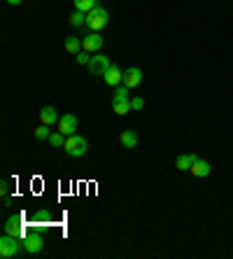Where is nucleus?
Returning <instances> with one entry per match:
<instances>
[{
    "label": "nucleus",
    "mask_w": 233,
    "mask_h": 259,
    "mask_svg": "<svg viewBox=\"0 0 233 259\" xmlns=\"http://www.w3.org/2000/svg\"><path fill=\"white\" fill-rule=\"evenodd\" d=\"M140 82H143V72H140V68H128V70L124 72V84L128 87V89L140 87Z\"/></svg>",
    "instance_id": "9"
},
{
    "label": "nucleus",
    "mask_w": 233,
    "mask_h": 259,
    "mask_svg": "<svg viewBox=\"0 0 233 259\" xmlns=\"http://www.w3.org/2000/svg\"><path fill=\"white\" fill-rule=\"evenodd\" d=\"M194 161H196V154H179L177 161H175V166H177L179 170H189Z\"/></svg>",
    "instance_id": "13"
},
{
    "label": "nucleus",
    "mask_w": 233,
    "mask_h": 259,
    "mask_svg": "<svg viewBox=\"0 0 233 259\" xmlns=\"http://www.w3.org/2000/svg\"><path fill=\"white\" fill-rule=\"evenodd\" d=\"M49 217H52V215H49L47 210H37V212H35V220H37V222H47Z\"/></svg>",
    "instance_id": "24"
},
{
    "label": "nucleus",
    "mask_w": 233,
    "mask_h": 259,
    "mask_svg": "<svg viewBox=\"0 0 233 259\" xmlns=\"http://www.w3.org/2000/svg\"><path fill=\"white\" fill-rule=\"evenodd\" d=\"M70 24L72 26H86V14L79 12V10H75V12L70 14Z\"/></svg>",
    "instance_id": "19"
},
{
    "label": "nucleus",
    "mask_w": 233,
    "mask_h": 259,
    "mask_svg": "<svg viewBox=\"0 0 233 259\" xmlns=\"http://www.w3.org/2000/svg\"><path fill=\"white\" fill-rule=\"evenodd\" d=\"M0 192H3V196H7V192H10V182L3 180V187H0Z\"/></svg>",
    "instance_id": "25"
},
{
    "label": "nucleus",
    "mask_w": 233,
    "mask_h": 259,
    "mask_svg": "<svg viewBox=\"0 0 233 259\" xmlns=\"http://www.w3.org/2000/svg\"><path fill=\"white\" fill-rule=\"evenodd\" d=\"M44 247V238H42L40 231H28L24 234V250L30 254H37Z\"/></svg>",
    "instance_id": "4"
},
{
    "label": "nucleus",
    "mask_w": 233,
    "mask_h": 259,
    "mask_svg": "<svg viewBox=\"0 0 233 259\" xmlns=\"http://www.w3.org/2000/svg\"><path fill=\"white\" fill-rule=\"evenodd\" d=\"M192 175H196V178H208L210 175V170H212V166H210L208 161H205V159H198L196 157V161L192 163Z\"/></svg>",
    "instance_id": "11"
},
{
    "label": "nucleus",
    "mask_w": 233,
    "mask_h": 259,
    "mask_svg": "<svg viewBox=\"0 0 233 259\" xmlns=\"http://www.w3.org/2000/svg\"><path fill=\"white\" fill-rule=\"evenodd\" d=\"M112 101H128V87H117V91H114Z\"/></svg>",
    "instance_id": "21"
},
{
    "label": "nucleus",
    "mask_w": 233,
    "mask_h": 259,
    "mask_svg": "<svg viewBox=\"0 0 233 259\" xmlns=\"http://www.w3.org/2000/svg\"><path fill=\"white\" fill-rule=\"evenodd\" d=\"M66 49L70 52V54H79L82 52V40L79 37H66Z\"/></svg>",
    "instance_id": "16"
},
{
    "label": "nucleus",
    "mask_w": 233,
    "mask_h": 259,
    "mask_svg": "<svg viewBox=\"0 0 233 259\" xmlns=\"http://www.w3.org/2000/svg\"><path fill=\"white\" fill-rule=\"evenodd\" d=\"M119 143L124 145V147H135L137 145V136H135V131H121V136H119Z\"/></svg>",
    "instance_id": "14"
},
{
    "label": "nucleus",
    "mask_w": 233,
    "mask_h": 259,
    "mask_svg": "<svg viewBox=\"0 0 233 259\" xmlns=\"http://www.w3.org/2000/svg\"><path fill=\"white\" fill-rule=\"evenodd\" d=\"M89 61H91L89 52H84V49H82V52H79V54H77V63H82V66H84V63H86V66H89Z\"/></svg>",
    "instance_id": "22"
},
{
    "label": "nucleus",
    "mask_w": 233,
    "mask_h": 259,
    "mask_svg": "<svg viewBox=\"0 0 233 259\" xmlns=\"http://www.w3.org/2000/svg\"><path fill=\"white\" fill-rule=\"evenodd\" d=\"M72 3H75V10H79L84 14H89L96 7V0H72Z\"/></svg>",
    "instance_id": "17"
},
{
    "label": "nucleus",
    "mask_w": 233,
    "mask_h": 259,
    "mask_svg": "<svg viewBox=\"0 0 233 259\" xmlns=\"http://www.w3.org/2000/svg\"><path fill=\"white\" fill-rule=\"evenodd\" d=\"M103 35L98 33V30H91L86 37H82V49L84 52H89V54H94V52H101L103 49Z\"/></svg>",
    "instance_id": "6"
},
{
    "label": "nucleus",
    "mask_w": 233,
    "mask_h": 259,
    "mask_svg": "<svg viewBox=\"0 0 233 259\" xmlns=\"http://www.w3.org/2000/svg\"><path fill=\"white\" fill-rule=\"evenodd\" d=\"M131 98L128 101H112V112L114 115H126V112H131Z\"/></svg>",
    "instance_id": "15"
},
{
    "label": "nucleus",
    "mask_w": 233,
    "mask_h": 259,
    "mask_svg": "<svg viewBox=\"0 0 233 259\" xmlns=\"http://www.w3.org/2000/svg\"><path fill=\"white\" fill-rule=\"evenodd\" d=\"M59 112H56L52 105H44V108L40 110V124H47V126H54V124H59Z\"/></svg>",
    "instance_id": "10"
},
{
    "label": "nucleus",
    "mask_w": 233,
    "mask_h": 259,
    "mask_svg": "<svg viewBox=\"0 0 233 259\" xmlns=\"http://www.w3.org/2000/svg\"><path fill=\"white\" fill-rule=\"evenodd\" d=\"M17 254H19V238L17 236L5 234L0 238V257L10 259V257H17Z\"/></svg>",
    "instance_id": "3"
},
{
    "label": "nucleus",
    "mask_w": 233,
    "mask_h": 259,
    "mask_svg": "<svg viewBox=\"0 0 233 259\" xmlns=\"http://www.w3.org/2000/svg\"><path fill=\"white\" fill-rule=\"evenodd\" d=\"M5 234L17 236V238H24V217H21V215L7 217V222H5Z\"/></svg>",
    "instance_id": "7"
},
{
    "label": "nucleus",
    "mask_w": 233,
    "mask_h": 259,
    "mask_svg": "<svg viewBox=\"0 0 233 259\" xmlns=\"http://www.w3.org/2000/svg\"><path fill=\"white\" fill-rule=\"evenodd\" d=\"M131 108L133 110H143L145 108V101H143V98H131Z\"/></svg>",
    "instance_id": "23"
},
{
    "label": "nucleus",
    "mask_w": 233,
    "mask_h": 259,
    "mask_svg": "<svg viewBox=\"0 0 233 259\" xmlns=\"http://www.w3.org/2000/svg\"><path fill=\"white\" fill-rule=\"evenodd\" d=\"M103 77H105V82H108L110 87H119L121 82H124V72H121L117 66H112L105 75H103Z\"/></svg>",
    "instance_id": "12"
},
{
    "label": "nucleus",
    "mask_w": 233,
    "mask_h": 259,
    "mask_svg": "<svg viewBox=\"0 0 233 259\" xmlns=\"http://www.w3.org/2000/svg\"><path fill=\"white\" fill-rule=\"evenodd\" d=\"M56 126H59V131L63 133V136H72V133L77 131V117L75 115H70V112H68V115H63L59 119V124H56Z\"/></svg>",
    "instance_id": "8"
},
{
    "label": "nucleus",
    "mask_w": 233,
    "mask_h": 259,
    "mask_svg": "<svg viewBox=\"0 0 233 259\" xmlns=\"http://www.w3.org/2000/svg\"><path fill=\"white\" fill-rule=\"evenodd\" d=\"M110 68H112V61H110L105 54L91 56V61H89V72L91 75H105Z\"/></svg>",
    "instance_id": "5"
},
{
    "label": "nucleus",
    "mask_w": 233,
    "mask_h": 259,
    "mask_svg": "<svg viewBox=\"0 0 233 259\" xmlns=\"http://www.w3.org/2000/svg\"><path fill=\"white\" fill-rule=\"evenodd\" d=\"M7 3H10V5H21L24 0H7Z\"/></svg>",
    "instance_id": "26"
},
{
    "label": "nucleus",
    "mask_w": 233,
    "mask_h": 259,
    "mask_svg": "<svg viewBox=\"0 0 233 259\" xmlns=\"http://www.w3.org/2000/svg\"><path fill=\"white\" fill-rule=\"evenodd\" d=\"M63 150H66L70 157H82L84 152L89 150V143H86V138L77 136V133H72V136H68V138H66V145H63Z\"/></svg>",
    "instance_id": "2"
},
{
    "label": "nucleus",
    "mask_w": 233,
    "mask_h": 259,
    "mask_svg": "<svg viewBox=\"0 0 233 259\" xmlns=\"http://www.w3.org/2000/svg\"><path fill=\"white\" fill-rule=\"evenodd\" d=\"M49 128H52V126H47V124H40V126L35 128V138L37 140H49V136H52V133H49Z\"/></svg>",
    "instance_id": "20"
},
{
    "label": "nucleus",
    "mask_w": 233,
    "mask_h": 259,
    "mask_svg": "<svg viewBox=\"0 0 233 259\" xmlns=\"http://www.w3.org/2000/svg\"><path fill=\"white\" fill-rule=\"evenodd\" d=\"M66 138L68 136H63L61 131H54L49 136V143H52V147H63V145H66Z\"/></svg>",
    "instance_id": "18"
},
{
    "label": "nucleus",
    "mask_w": 233,
    "mask_h": 259,
    "mask_svg": "<svg viewBox=\"0 0 233 259\" xmlns=\"http://www.w3.org/2000/svg\"><path fill=\"white\" fill-rule=\"evenodd\" d=\"M108 19H110V14H108V10L105 7H94L89 14H86V28L89 30H101V28H105L108 26Z\"/></svg>",
    "instance_id": "1"
}]
</instances>
